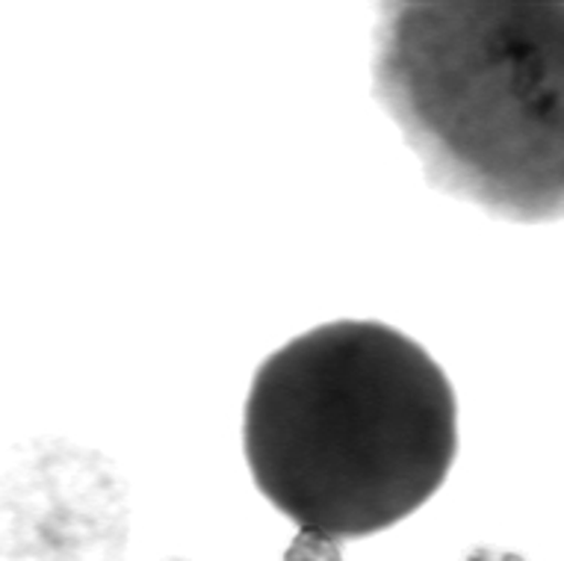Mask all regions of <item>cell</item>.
I'll return each mask as SVG.
<instances>
[{
    "label": "cell",
    "mask_w": 564,
    "mask_h": 561,
    "mask_svg": "<svg viewBox=\"0 0 564 561\" xmlns=\"http://www.w3.org/2000/svg\"><path fill=\"white\" fill-rule=\"evenodd\" d=\"M242 455L260 494L299 529L370 538L441 490L458 455V399L408 334L334 320L254 369Z\"/></svg>",
    "instance_id": "obj_1"
},
{
    "label": "cell",
    "mask_w": 564,
    "mask_h": 561,
    "mask_svg": "<svg viewBox=\"0 0 564 561\" xmlns=\"http://www.w3.org/2000/svg\"><path fill=\"white\" fill-rule=\"evenodd\" d=\"M372 95L429 184L520 225L564 219L562 0H399Z\"/></svg>",
    "instance_id": "obj_2"
},
{
    "label": "cell",
    "mask_w": 564,
    "mask_h": 561,
    "mask_svg": "<svg viewBox=\"0 0 564 561\" xmlns=\"http://www.w3.org/2000/svg\"><path fill=\"white\" fill-rule=\"evenodd\" d=\"M284 561H343L340 541L316 529H299L293 543L284 550Z\"/></svg>",
    "instance_id": "obj_3"
},
{
    "label": "cell",
    "mask_w": 564,
    "mask_h": 561,
    "mask_svg": "<svg viewBox=\"0 0 564 561\" xmlns=\"http://www.w3.org/2000/svg\"><path fill=\"white\" fill-rule=\"evenodd\" d=\"M500 561H523L518 552H500Z\"/></svg>",
    "instance_id": "obj_4"
},
{
    "label": "cell",
    "mask_w": 564,
    "mask_h": 561,
    "mask_svg": "<svg viewBox=\"0 0 564 561\" xmlns=\"http://www.w3.org/2000/svg\"><path fill=\"white\" fill-rule=\"evenodd\" d=\"M172 561H181V559H172Z\"/></svg>",
    "instance_id": "obj_5"
}]
</instances>
